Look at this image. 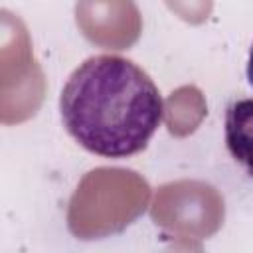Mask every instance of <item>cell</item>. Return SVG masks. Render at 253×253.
I'll use <instances>...</instances> for the list:
<instances>
[{
  "label": "cell",
  "mask_w": 253,
  "mask_h": 253,
  "mask_svg": "<svg viewBox=\"0 0 253 253\" xmlns=\"http://www.w3.org/2000/svg\"><path fill=\"white\" fill-rule=\"evenodd\" d=\"M225 144L231 158L253 176V99H237L227 107Z\"/></svg>",
  "instance_id": "2"
},
{
  "label": "cell",
  "mask_w": 253,
  "mask_h": 253,
  "mask_svg": "<svg viewBox=\"0 0 253 253\" xmlns=\"http://www.w3.org/2000/svg\"><path fill=\"white\" fill-rule=\"evenodd\" d=\"M247 81L253 85V43L249 49V59H247Z\"/></svg>",
  "instance_id": "3"
},
{
  "label": "cell",
  "mask_w": 253,
  "mask_h": 253,
  "mask_svg": "<svg viewBox=\"0 0 253 253\" xmlns=\"http://www.w3.org/2000/svg\"><path fill=\"white\" fill-rule=\"evenodd\" d=\"M65 130L87 152L126 158L142 152L164 117L162 95L152 77L117 53L87 57L59 95Z\"/></svg>",
  "instance_id": "1"
}]
</instances>
